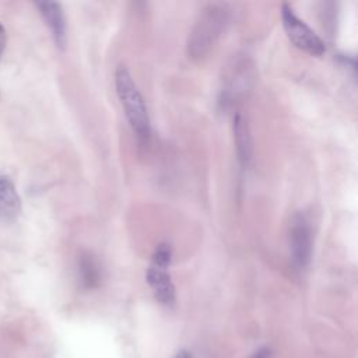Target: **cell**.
<instances>
[{
    "label": "cell",
    "mask_w": 358,
    "mask_h": 358,
    "mask_svg": "<svg viewBox=\"0 0 358 358\" xmlns=\"http://www.w3.org/2000/svg\"><path fill=\"white\" fill-rule=\"evenodd\" d=\"M231 20V8L225 3H210L204 6L186 41V53L193 60L206 57L227 29Z\"/></svg>",
    "instance_id": "cell-1"
},
{
    "label": "cell",
    "mask_w": 358,
    "mask_h": 358,
    "mask_svg": "<svg viewBox=\"0 0 358 358\" xmlns=\"http://www.w3.org/2000/svg\"><path fill=\"white\" fill-rule=\"evenodd\" d=\"M115 87L120 105L137 141L140 144H147L151 136L147 105L130 71L124 66H119L115 71Z\"/></svg>",
    "instance_id": "cell-2"
},
{
    "label": "cell",
    "mask_w": 358,
    "mask_h": 358,
    "mask_svg": "<svg viewBox=\"0 0 358 358\" xmlns=\"http://www.w3.org/2000/svg\"><path fill=\"white\" fill-rule=\"evenodd\" d=\"M172 260V248L168 243H159L151 257V263L147 268L145 278L155 296V299L165 305L172 306L175 303V285L168 271Z\"/></svg>",
    "instance_id": "cell-3"
},
{
    "label": "cell",
    "mask_w": 358,
    "mask_h": 358,
    "mask_svg": "<svg viewBox=\"0 0 358 358\" xmlns=\"http://www.w3.org/2000/svg\"><path fill=\"white\" fill-rule=\"evenodd\" d=\"M289 262L295 271L308 268L313 250V231L309 218L303 213L292 215L288 228Z\"/></svg>",
    "instance_id": "cell-4"
},
{
    "label": "cell",
    "mask_w": 358,
    "mask_h": 358,
    "mask_svg": "<svg viewBox=\"0 0 358 358\" xmlns=\"http://www.w3.org/2000/svg\"><path fill=\"white\" fill-rule=\"evenodd\" d=\"M281 18L287 36L298 49L312 56H322L324 53L326 46L322 38L302 21L288 4L281 6Z\"/></svg>",
    "instance_id": "cell-5"
},
{
    "label": "cell",
    "mask_w": 358,
    "mask_h": 358,
    "mask_svg": "<svg viewBox=\"0 0 358 358\" xmlns=\"http://www.w3.org/2000/svg\"><path fill=\"white\" fill-rule=\"evenodd\" d=\"M250 67L252 66H249L246 60H241L235 63L234 69L229 73L228 80L225 81V87L221 91L220 102L225 108L232 106L248 91L249 83L252 80Z\"/></svg>",
    "instance_id": "cell-6"
},
{
    "label": "cell",
    "mask_w": 358,
    "mask_h": 358,
    "mask_svg": "<svg viewBox=\"0 0 358 358\" xmlns=\"http://www.w3.org/2000/svg\"><path fill=\"white\" fill-rule=\"evenodd\" d=\"M35 7L46 22L55 43L60 49H64L67 42V24L62 4L56 1H38L35 3Z\"/></svg>",
    "instance_id": "cell-7"
},
{
    "label": "cell",
    "mask_w": 358,
    "mask_h": 358,
    "mask_svg": "<svg viewBox=\"0 0 358 358\" xmlns=\"http://www.w3.org/2000/svg\"><path fill=\"white\" fill-rule=\"evenodd\" d=\"M232 130L238 161L243 168H246L250 165L253 159V138L249 123L246 117L242 115V112H236L234 115Z\"/></svg>",
    "instance_id": "cell-8"
},
{
    "label": "cell",
    "mask_w": 358,
    "mask_h": 358,
    "mask_svg": "<svg viewBox=\"0 0 358 358\" xmlns=\"http://www.w3.org/2000/svg\"><path fill=\"white\" fill-rule=\"evenodd\" d=\"M21 211V199L13 180L0 173V221L13 222Z\"/></svg>",
    "instance_id": "cell-9"
},
{
    "label": "cell",
    "mask_w": 358,
    "mask_h": 358,
    "mask_svg": "<svg viewBox=\"0 0 358 358\" xmlns=\"http://www.w3.org/2000/svg\"><path fill=\"white\" fill-rule=\"evenodd\" d=\"M78 274L80 281L85 288L98 287L102 280V268L99 262L91 253H83L78 259Z\"/></svg>",
    "instance_id": "cell-10"
},
{
    "label": "cell",
    "mask_w": 358,
    "mask_h": 358,
    "mask_svg": "<svg viewBox=\"0 0 358 358\" xmlns=\"http://www.w3.org/2000/svg\"><path fill=\"white\" fill-rule=\"evenodd\" d=\"M249 358H274V352L270 347H260L257 348Z\"/></svg>",
    "instance_id": "cell-11"
},
{
    "label": "cell",
    "mask_w": 358,
    "mask_h": 358,
    "mask_svg": "<svg viewBox=\"0 0 358 358\" xmlns=\"http://www.w3.org/2000/svg\"><path fill=\"white\" fill-rule=\"evenodd\" d=\"M6 41H7V36H6V29L4 27L0 24V57L4 52V48H6Z\"/></svg>",
    "instance_id": "cell-12"
},
{
    "label": "cell",
    "mask_w": 358,
    "mask_h": 358,
    "mask_svg": "<svg viewBox=\"0 0 358 358\" xmlns=\"http://www.w3.org/2000/svg\"><path fill=\"white\" fill-rule=\"evenodd\" d=\"M173 358H193V357H192V354H190L187 350H179V351L173 355Z\"/></svg>",
    "instance_id": "cell-13"
}]
</instances>
